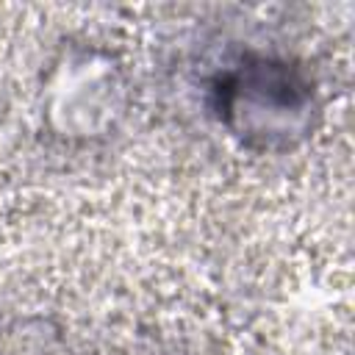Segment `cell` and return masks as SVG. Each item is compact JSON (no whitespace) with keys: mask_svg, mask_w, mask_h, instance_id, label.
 <instances>
[{"mask_svg":"<svg viewBox=\"0 0 355 355\" xmlns=\"http://www.w3.org/2000/svg\"><path fill=\"white\" fill-rule=\"evenodd\" d=\"M216 108L241 141L277 147L305 130L311 89L288 64L250 58L219 80Z\"/></svg>","mask_w":355,"mask_h":355,"instance_id":"obj_1","label":"cell"}]
</instances>
